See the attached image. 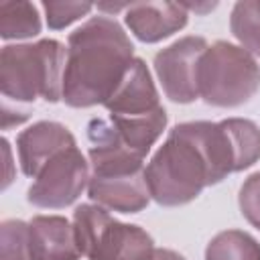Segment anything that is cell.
Masks as SVG:
<instances>
[{"label":"cell","instance_id":"cell-1","mask_svg":"<svg viewBox=\"0 0 260 260\" xmlns=\"http://www.w3.org/2000/svg\"><path fill=\"white\" fill-rule=\"evenodd\" d=\"M240 171V148L228 122H185L144 169L150 197L167 207L193 201L207 185Z\"/></svg>","mask_w":260,"mask_h":260},{"label":"cell","instance_id":"cell-2","mask_svg":"<svg viewBox=\"0 0 260 260\" xmlns=\"http://www.w3.org/2000/svg\"><path fill=\"white\" fill-rule=\"evenodd\" d=\"M134 63V47L124 28L106 16L87 20L69 35L63 100L73 108L106 104Z\"/></svg>","mask_w":260,"mask_h":260},{"label":"cell","instance_id":"cell-3","mask_svg":"<svg viewBox=\"0 0 260 260\" xmlns=\"http://www.w3.org/2000/svg\"><path fill=\"white\" fill-rule=\"evenodd\" d=\"M65 57L63 45L53 39L4 47L0 55L2 93L16 102H35L37 98L57 102L63 95Z\"/></svg>","mask_w":260,"mask_h":260},{"label":"cell","instance_id":"cell-4","mask_svg":"<svg viewBox=\"0 0 260 260\" xmlns=\"http://www.w3.org/2000/svg\"><path fill=\"white\" fill-rule=\"evenodd\" d=\"M260 87V67L254 57L232 43L217 41L207 45L199 61V98L217 108L246 104Z\"/></svg>","mask_w":260,"mask_h":260},{"label":"cell","instance_id":"cell-5","mask_svg":"<svg viewBox=\"0 0 260 260\" xmlns=\"http://www.w3.org/2000/svg\"><path fill=\"white\" fill-rule=\"evenodd\" d=\"M79 252L89 260H150L154 246L138 225H126L100 205H79L73 213Z\"/></svg>","mask_w":260,"mask_h":260},{"label":"cell","instance_id":"cell-6","mask_svg":"<svg viewBox=\"0 0 260 260\" xmlns=\"http://www.w3.org/2000/svg\"><path fill=\"white\" fill-rule=\"evenodd\" d=\"M89 185V169L77 146L53 156L28 189V201L37 207L61 209L71 205Z\"/></svg>","mask_w":260,"mask_h":260},{"label":"cell","instance_id":"cell-7","mask_svg":"<svg viewBox=\"0 0 260 260\" xmlns=\"http://www.w3.org/2000/svg\"><path fill=\"white\" fill-rule=\"evenodd\" d=\"M207 43L201 37H183L158 51L154 57V71L169 100L189 104L199 98L197 71Z\"/></svg>","mask_w":260,"mask_h":260},{"label":"cell","instance_id":"cell-8","mask_svg":"<svg viewBox=\"0 0 260 260\" xmlns=\"http://www.w3.org/2000/svg\"><path fill=\"white\" fill-rule=\"evenodd\" d=\"M71 146H75V140L65 126L57 122L32 124L24 132H20L16 140L22 173L28 177H37L53 156Z\"/></svg>","mask_w":260,"mask_h":260},{"label":"cell","instance_id":"cell-9","mask_svg":"<svg viewBox=\"0 0 260 260\" xmlns=\"http://www.w3.org/2000/svg\"><path fill=\"white\" fill-rule=\"evenodd\" d=\"M87 191H89V197L100 207L122 211V213H136L144 209L150 199L144 171L130 173V175H114V177L91 175Z\"/></svg>","mask_w":260,"mask_h":260},{"label":"cell","instance_id":"cell-10","mask_svg":"<svg viewBox=\"0 0 260 260\" xmlns=\"http://www.w3.org/2000/svg\"><path fill=\"white\" fill-rule=\"evenodd\" d=\"M30 260H77L81 256L73 225L59 215H37L28 223Z\"/></svg>","mask_w":260,"mask_h":260},{"label":"cell","instance_id":"cell-11","mask_svg":"<svg viewBox=\"0 0 260 260\" xmlns=\"http://www.w3.org/2000/svg\"><path fill=\"white\" fill-rule=\"evenodd\" d=\"M126 24L144 43H156L171 37L187 24V8L175 2L128 4Z\"/></svg>","mask_w":260,"mask_h":260},{"label":"cell","instance_id":"cell-12","mask_svg":"<svg viewBox=\"0 0 260 260\" xmlns=\"http://www.w3.org/2000/svg\"><path fill=\"white\" fill-rule=\"evenodd\" d=\"M104 106L114 116H142L160 108L152 77L140 59H134L124 81Z\"/></svg>","mask_w":260,"mask_h":260},{"label":"cell","instance_id":"cell-13","mask_svg":"<svg viewBox=\"0 0 260 260\" xmlns=\"http://www.w3.org/2000/svg\"><path fill=\"white\" fill-rule=\"evenodd\" d=\"M110 122L120 136V140L134 150L138 156H146L150 146L156 142V138L162 134L167 126V112L165 108H158L150 114L142 116H114L110 114Z\"/></svg>","mask_w":260,"mask_h":260},{"label":"cell","instance_id":"cell-14","mask_svg":"<svg viewBox=\"0 0 260 260\" xmlns=\"http://www.w3.org/2000/svg\"><path fill=\"white\" fill-rule=\"evenodd\" d=\"M205 260H260V244L246 232H219L205 250Z\"/></svg>","mask_w":260,"mask_h":260},{"label":"cell","instance_id":"cell-15","mask_svg":"<svg viewBox=\"0 0 260 260\" xmlns=\"http://www.w3.org/2000/svg\"><path fill=\"white\" fill-rule=\"evenodd\" d=\"M41 32V18L30 2H0V35L4 39H28Z\"/></svg>","mask_w":260,"mask_h":260},{"label":"cell","instance_id":"cell-16","mask_svg":"<svg viewBox=\"0 0 260 260\" xmlns=\"http://www.w3.org/2000/svg\"><path fill=\"white\" fill-rule=\"evenodd\" d=\"M230 26L242 47L250 55L260 57V0L238 2L232 10Z\"/></svg>","mask_w":260,"mask_h":260},{"label":"cell","instance_id":"cell-17","mask_svg":"<svg viewBox=\"0 0 260 260\" xmlns=\"http://www.w3.org/2000/svg\"><path fill=\"white\" fill-rule=\"evenodd\" d=\"M2 260H30L28 223L8 219L2 223Z\"/></svg>","mask_w":260,"mask_h":260},{"label":"cell","instance_id":"cell-18","mask_svg":"<svg viewBox=\"0 0 260 260\" xmlns=\"http://www.w3.org/2000/svg\"><path fill=\"white\" fill-rule=\"evenodd\" d=\"M47 22L51 28H65L73 20L85 16L93 6L87 2H43Z\"/></svg>","mask_w":260,"mask_h":260},{"label":"cell","instance_id":"cell-19","mask_svg":"<svg viewBox=\"0 0 260 260\" xmlns=\"http://www.w3.org/2000/svg\"><path fill=\"white\" fill-rule=\"evenodd\" d=\"M238 201H240L242 215L254 228L260 230V173H254L244 181Z\"/></svg>","mask_w":260,"mask_h":260},{"label":"cell","instance_id":"cell-20","mask_svg":"<svg viewBox=\"0 0 260 260\" xmlns=\"http://www.w3.org/2000/svg\"><path fill=\"white\" fill-rule=\"evenodd\" d=\"M2 150H4V167H6V173H4V185L2 187H8L10 181H12V158H10V146L6 140H2Z\"/></svg>","mask_w":260,"mask_h":260},{"label":"cell","instance_id":"cell-21","mask_svg":"<svg viewBox=\"0 0 260 260\" xmlns=\"http://www.w3.org/2000/svg\"><path fill=\"white\" fill-rule=\"evenodd\" d=\"M150 260H185L181 254H177V252H173V250H154V254H152V258Z\"/></svg>","mask_w":260,"mask_h":260},{"label":"cell","instance_id":"cell-22","mask_svg":"<svg viewBox=\"0 0 260 260\" xmlns=\"http://www.w3.org/2000/svg\"><path fill=\"white\" fill-rule=\"evenodd\" d=\"M187 10H193V12H207L211 8H215V4H183Z\"/></svg>","mask_w":260,"mask_h":260}]
</instances>
